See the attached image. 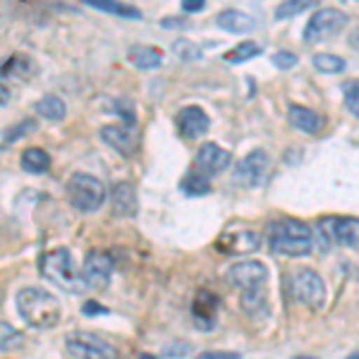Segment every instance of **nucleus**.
<instances>
[{"instance_id": "nucleus-21", "label": "nucleus", "mask_w": 359, "mask_h": 359, "mask_svg": "<svg viewBox=\"0 0 359 359\" xmlns=\"http://www.w3.org/2000/svg\"><path fill=\"white\" fill-rule=\"evenodd\" d=\"M22 168H25L27 172H36V175H41V172H46L50 168L48 151H43V149H39V147L27 149V151L22 154Z\"/></svg>"}, {"instance_id": "nucleus-33", "label": "nucleus", "mask_w": 359, "mask_h": 359, "mask_svg": "<svg viewBox=\"0 0 359 359\" xmlns=\"http://www.w3.org/2000/svg\"><path fill=\"white\" fill-rule=\"evenodd\" d=\"M25 130H36V125H34L32 123V120H29V123H25V125H17V127H13V130H8V137H5V142H15V139L17 137H22V135H25Z\"/></svg>"}, {"instance_id": "nucleus-20", "label": "nucleus", "mask_w": 359, "mask_h": 359, "mask_svg": "<svg viewBox=\"0 0 359 359\" xmlns=\"http://www.w3.org/2000/svg\"><path fill=\"white\" fill-rule=\"evenodd\" d=\"M130 62L139 69H154L163 62V53L154 46H135L130 48Z\"/></svg>"}, {"instance_id": "nucleus-36", "label": "nucleus", "mask_w": 359, "mask_h": 359, "mask_svg": "<svg viewBox=\"0 0 359 359\" xmlns=\"http://www.w3.org/2000/svg\"><path fill=\"white\" fill-rule=\"evenodd\" d=\"M84 314L86 316H91V314H106V309H103L101 304H96V302H86L84 304Z\"/></svg>"}, {"instance_id": "nucleus-27", "label": "nucleus", "mask_w": 359, "mask_h": 359, "mask_svg": "<svg viewBox=\"0 0 359 359\" xmlns=\"http://www.w3.org/2000/svg\"><path fill=\"white\" fill-rule=\"evenodd\" d=\"M25 343V338H22L20 331H15L10 323L0 321V352L5 350H15V347H20Z\"/></svg>"}, {"instance_id": "nucleus-26", "label": "nucleus", "mask_w": 359, "mask_h": 359, "mask_svg": "<svg viewBox=\"0 0 359 359\" xmlns=\"http://www.w3.org/2000/svg\"><path fill=\"white\" fill-rule=\"evenodd\" d=\"M91 8L96 10H106V13H113V15H123V17H135L139 20L142 13L137 8H130V5H120V3H111V0H89Z\"/></svg>"}, {"instance_id": "nucleus-22", "label": "nucleus", "mask_w": 359, "mask_h": 359, "mask_svg": "<svg viewBox=\"0 0 359 359\" xmlns=\"http://www.w3.org/2000/svg\"><path fill=\"white\" fill-rule=\"evenodd\" d=\"M34 111H36V115H41V118L50 120V123H55V120H62L67 113L65 108V101L57 96H43L41 101L34 106Z\"/></svg>"}, {"instance_id": "nucleus-34", "label": "nucleus", "mask_w": 359, "mask_h": 359, "mask_svg": "<svg viewBox=\"0 0 359 359\" xmlns=\"http://www.w3.org/2000/svg\"><path fill=\"white\" fill-rule=\"evenodd\" d=\"M196 359H242L237 352H204V355H199Z\"/></svg>"}, {"instance_id": "nucleus-31", "label": "nucleus", "mask_w": 359, "mask_h": 359, "mask_svg": "<svg viewBox=\"0 0 359 359\" xmlns=\"http://www.w3.org/2000/svg\"><path fill=\"white\" fill-rule=\"evenodd\" d=\"M113 108L120 113V118L125 120V125H127V127H135V123H137V113H135V106H132V103L127 101V98H118Z\"/></svg>"}, {"instance_id": "nucleus-15", "label": "nucleus", "mask_w": 359, "mask_h": 359, "mask_svg": "<svg viewBox=\"0 0 359 359\" xmlns=\"http://www.w3.org/2000/svg\"><path fill=\"white\" fill-rule=\"evenodd\" d=\"M216 311H218V297L208 290H199L192 302V316L196 326L201 331H211L213 323H216Z\"/></svg>"}, {"instance_id": "nucleus-24", "label": "nucleus", "mask_w": 359, "mask_h": 359, "mask_svg": "<svg viewBox=\"0 0 359 359\" xmlns=\"http://www.w3.org/2000/svg\"><path fill=\"white\" fill-rule=\"evenodd\" d=\"M180 189H182L187 196H206L211 192V180L199 175V172H194V175H187L180 182Z\"/></svg>"}, {"instance_id": "nucleus-5", "label": "nucleus", "mask_w": 359, "mask_h": 359, "mask_svg": "<svg viewBox=\"0 0 359 359\" xmlns=\"http://www.w3.org/2000/svg\"><path fill=\"white\" fill-rule=\"evenodd\" d=\"M67 196H69V204L77 208V211L94 213L106 201V187H103V182L98 177L86 175V172H77L67 182Z\"/></svg>"}, {"instance_id": "nucleus-25", "label": "nucleus", "mask_w": 359, "mask_h": 359, "mask_svg": "<svg viewBox=\"0 0 359 359\" xmlns=\"http://www.w3.org/2000/svg\"><path fill=\"white\" fill-rule=\"evenodd\" d=\"M259 53H262V46H259V43L242 41L240 46H235V48H230L228 53H225V60L233 62V65H237V62L252 60V57H257Z\"/></svg>"}, {"instance_id": "nucleus-35", "label": "nucleus", "mask_w": 359, "mask_h": 359, "mask_svg": "<svg viewBox=\"0 0 359 359\" xmlns=\"http://www.w3.org/2000/svg\"><path fill=\"white\" fill-rule=\"evenodd\" d=\"M206 3L204 0H184L182 3V10H187V13H199V10H204Z\"/></svg>"}, {"instance_id": "nucleus-17", "label": "nucleus", "mask_w": 359, "mask_h": 359, "mask_svg": "<svg viewBox=\"0 0 359 359\" xmlns=\"http://www.w3.org/2000/svg\"><path fill=\"white\" fill-rule=\"evenodd\" d=\"M287 120H290L292 127L306 132V135H316V132H321V127H323L321 115H318L316 111H311V108H304V106L287 108Z\"/></svg>"}, {"instance_id": "nucleus-23", "label": "nucleus", "mask_w": 359, "mask_h": 359, "mask_svg": "<svg viewBox=\"0 0 359 359\" xmlns=\"http://www.w3.org/2000/svg\"><path fill=\"white\" fill-rule=\"evenodd\" d=\"M311 65L323 74H340V72H345L347 62L343 60V57H338L333 53H316L314 57H311Z\"/></svg>"}, {"instance_id": "nucleus-12", "label": "nucleus", "mask_w": 359, "mask_h": 359, "mask_svg": "<svg viewBox=\"0 0 359 359\" xmlns=\"http://www.w3.org/2000/svg\"><path fill=\"white\" fill-rule=\"evenodd\" d=\"M194 165L199 170V175H216V172H223L230 165V151H225L223 147H218L213 142H206L196 151Z\"/></svg>"}, {"instance_id": "nucleus-1", "label": "nucleus", "mask_w": 359, "mask_h": 359, "mask_svg": "<svg viewBox=\"0 0 359 359\" xmlns=\"http://www.w3.org/2000/svg\"><path fill=\"white\" fill-rule=\"evenodd\" d=\"M225 280L230 285H235L242 292V306H245L247 314H254L257 309H266V280H269V269L262 262H240L230 266Z\"/></svg>"}, {"instance_id": "nucleus-8", "label": "nucleus", "mask_w": 359, "mask_h": 359, "mask_svg": "<svg viewBox=\"0 0 359 359\" xmlns=\"http://www.w3.org/2000/svg\"><path fill=\"white\" fill-rule=\"evenodd\" d=\"M67 350L74 359H118V352L111 343L84 331L67 335Z\"/></svg>"}, {"instance_id": "nucleus-19", "label": "nucleus", "mask_w": 359, "mask_h": 359, "mask_svg": "<svg viewBox=\"0 0 359 359\" xmlns=\"http://www.w3.org/2000/svg\"><path fill=\"white\" fill-rule=\"evenodd\" d=\"M216 25L223 29V32H230V34H249L254 27V20L245 13H240V10H223L221 15L216 17Z\"/></svg>"}, {"instance_id": "nucleus-14", "label": "nucleus", "mask_w": 359, "mask_h": 359, "mask_svg": "<svg viewBox=\"0 0 359 359\" xmlns=\"http://www.w3.org/2000/svg\"><path fill=\"white\" fill-rule=\"evenodd\" d=\"M262 237L254 230H240V233H233V230H225V233L216 240V249L221 254H247L254 252L259 247Z\"/></svg>"}, {"instance_id": "nucleus-16", "label": "nucleus", "mask_w": 359, "mask_h": 359, "mask_svg": "<svg viewBox=\"0 0 359 359\" xmlns=\"http://www.w3.org/2000/svg\"><path fill=\"white\" fill-rule=\"evenodd\" d=\"M101 137L106 144H111L115 151H120L123 156H132L137 147V135L132 127L127 125H106L101 130Z\"/></svg>"}, {"instance_id": "nucleus-11", "label": "nucleus", "mask_w": 359, "mask_h": 359, "mask_svg": "<svg viewBox=\"0 0 359 359\" xmlns=\"http://www.w3.org/2000/svg\"><path fill=\"white\" fill-rule=\"evenodd\" d=\"M113 269H115V262L111 254L106 252H89L84 259V271H82V278L89 287H96V290H103V287L111 283V276H113Z\"/></svg>"}, {"instance_id": "nucleus-9", "label": "nucleus", "mask_w": 359, "mask_h": 359, "mask_svg": "<svg viewBox=\"0 0 359 359\" xmlns=\"http://www.w3.org/2000/svg\"><path fill=\"white\" fill-rule=\"evenodd\" d=\"M271 170V158L264 149H254L249 151L240 163L235 165V182L242 187H259L264 184V180L269 177Z\"/></svg>"}, {"instance_id": "nucleus-38", "label": "nucleus", "mask_w": 359, "mask_h": 359, "mask_svg": "<svg viewBox=\"0 0 359 359\" xmlns=\"http://www.w3.org/2000/svg\"><path fill=\"white\" fill-rule=\"evenodd\" d=\"M350 46H352L355 50H359V27L350 34Z\"/></svg>"}, {"instance_id": "nucleus-39", "label": "nucleus", "mask_w": 359, "mask_h": 359, "mask_svg": "<svg viewBox=\"0 0 359 359\" xmlns=\"http://www.w3.org/2000/svg\"><path fill=\"white\" fill-rule=\"evenodd\" d=\"M347 359H359V352H352V355L347 357Z\"/></svg>"}, {"instance_id": "nucleus-4", "label": "nucleus", "mask_w": 359, "mask_h": 359, "mask_svg": "<svg viewBox=\"0 0 359 359\" xmlns=\"http://www.w3.org/2000/svg\"><path fill=\"white\" fill-rule=\"evenodd\" d=\"M39 269H41L43 278H48L53 285L62 287L67 292H84L86 283L82 273L77 271V266L72 262V254L67 249H53V252H46L39 262Z\"/></svg>"}, {"instance_id": "nucleus-3", "label": "nucleus", "mask_w": 359, "mask_h": 359, "mask_svg": "<svg viewBox=\"0 0 359 359\" xmlns=\"http://www.w3.org/2000/svg\"><path fill=\"white\" fill-rule=\"evenodd\" d=\"M17 311L29 326L41 328V331H48L60 321V302H57V297L46 290H36V287L20 290V294H17Z\"/></svg>"}, {"instance_id": "nucleus-2", "label": "nucleus", "mask_w": 359, "mask_h": 359, "mask_svg": "<svg viewBox=\"0 0 359 359\" xmlns=\"http://www.w3.org/2000/svg\"><path fill=\"white\" fill-rule=\"evenodd\" d=\"M269 247L271 252L280 254V257H304L314 247V233L304 221L297 218H278L271 221L269 228Z\"/></svg>"}, {"instance_id": "nucleus-29", "label": "nucleus", "mask_w": 359, "mask_h": 359, "mask_svg": "<svg viewBox=\"0 0 359 359\" xmlns=\"http://www.w3.org/2000/svg\"><path fill=\"white\" fill-rule=\"evenodd\" d=\"M343 96H345V108L359 120V79H350L343 84Z\"/></svg>"}, {"instance_id": "nucleus-13", "label": "nucleus", "mask_w": 359, "mask_h": 359, "mask_svg": "<svg viewBox=\"0 0 359 359\" xmlns=\"http://www.w3.org/2000/svg\"><path fill=\"white\" fill-rule=\"evenodd\" d=\"M175 125L184 139H196L206 135L208 127H211V120H208V115L199 106H184L175 115Z\"/></svg>"}, {"instance_id": "nucleus-30", "label": "nucleus", "mask_w": 359, "mask_h": 359, "mask_svg": "<svg viewBox=\"0 0 359 359\" xmlns=\"http://www.w3.org/2000/svg\"><path fill=\"white\" fill-rule=\"evenodd\" d=\"M172 50H175V55L180 57V60H199L201 57V48L199 46H194L192 41H177L175 46H172Z\"/></svg>"}, {"instance_id": "nucleus-6", "label": "nucleus", "mask_w": 359, "mask_h": 359, "mask_svg": "<svg viewBox=\"0 0 359 359\" xmlns=\"http://www.w3.org/2000/svg\"><path fill=\"white\" fill-rule=\"evenodd\" d=\"M290 290L292 297L297 299L299 304L309 306V309H323L326 304V283L323 278L311 269H297L290 280Z\"/></svg>"}, {"instance_id": "nucleus-28", "label": "nucleus", "mask_w": 359, "mask_h": 359, "mask_svg": "<svg viewBox=\"0 0 359 359\" xmlns=\"http://www.w3.org/2000/svg\"><path fill=\"white\" fill-rule=\"evenodd\" d=\"M309 8H314V0H287V3H280L276 8V17L278 20H285V17H294Z\"/></svg>"}, {"instance_id": "nucleus-37", "label": "nucleus", "mask_w": 359, "mask_h": 359, "mask_svg": "<svg viewBox=\"0 0 359 359\" xmlns=\"http://www.w3.org/2000/svg\"><path fill=\"white\" fill-rule=\"evenodd\" d=\"M8 101H10V89H8V86L0 84V106H5Z\"/></svg>"}, {"instance_id": "nucleus-32", "label": "nucleus", "mask_w": 359, "mask_h": 359, "mask_svg": "<svg viewBox=\"0 0 359 359\" xmlns=\"http://www.w3.org/2000/svg\"><path fill=\"white\" fill-rule=\"evenodd\" d=\"M271 60H273V65L278 69H290V67L297 65V55L290 53V50H278V53H273Z\"/></svg>"}, {"instance_id": "nucleus-10", "label": "nucleus", "mask_w": 359, "mask_h": 359, "mask_svg": "<svg viewBox=\"0 0 359 359\" xmlns=\"http://www.w3.org/2000/svg\"><path fill=\"white\" fill-rule=\"evenodd\" d=\"M318 228L323 230V240H331L335 245L350 249H359V218H323V221H318Z\"/></svg>"}, {"instance_id": "nucleus-18", "label": "nucleus", "mask_w": 359, "mask_h": 359, "mask_svg": "<svg viewBox=\"0 0 359 359\" xmlns=\"http://www.w3.org/2000/svg\"><path fill=\"white\" fill-rule=\"evenodd\" d=\"M113 213L125 218L137 216V192L130 182H120L113 189Z\"/></svg>"}, {"instance_id": "nucleus-7", "label": "nucleus", "mask_w": 359, "mask_h": 359, "mask_svg": "<svg viewBox=\"0 0 359 359\" xmlns=\"http://www.w3.org/2000/svg\"><path fill=\"white\" fill-rule=\"evenodd\" d=\"M347 15L338 8H321L309 17L304 27V41L306 43H318L323 39H331L333 34H338L345 27Z\"/></svg>"}]
</instances>
